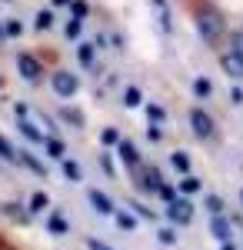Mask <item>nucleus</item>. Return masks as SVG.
Wrapping results in <instances>:
<instances>
[{"instance_id":"1","label":"nucleus","mask_w":243,"mask_h":250,"mask_svg":"<svg viewBox=\"0 0 243 250\" xmlns=\"http://www.w3.org/2000/svg\"><path fill=\"white\" fill-rule=\"evenodd\" d=\"M197 27H200L203 40H210V43H217V40L223 37V17L217 10H210V7H200L197 10Z\"/></svg>"},{"instance_id":"2","label":"nucleus","mask_w":243,"mask_h":250,"mask_svg":"<svg viewBox=\"0 0 243 250\" xmlns=\"http://www.w3.org/2000/svg\"><path fill=\"white\" fill-rule=\"evenodd\" d=\"M50 87H54L57 97H74L77 90H80V80H77V74H70V70H57V74H50Z\"/></svg>"},{"instance_id":"3","label":"nucleus","mask_w":243,"mask_h":250,"mask_svg":"<svg viewBox=\"0 0 243 250\" xmlns=\"http://www.w3.org/2000/svg\"><path fill=\"white\" fill-rule=\"evenodd\" d=\"M220 67H223V74H230L233 80H243V50L240 47H230L220 54Z\"/></svg>"},{"instance_id":"4","label":"nucleus","mask_w":243,"mask_h":250,"mask_svg":"<svg viewBox=\"0 0 243 250\" xmlns=\"http://www.w3.org/2000/svg\"><path fill=\"white\" fill-rule=\"evenodd\" d=\"M190 127H193V134L200 137V140H210V137H213V120H210V114L200 110V107L190 110Z\"/></svg>"},{"instance_id":"5","label":"nucleus","mask_w":243,"mask_h":250,"mask_svg":"<svg viewBox=\"0 0 243 250\" xmlns=\"http://www.w3.org/2000/svg\"><path fill=\"white\" fill-rule=\"evenodd\" d=\"M167 217L173 224H190L193 220V204H190L187 197L183 200H173V204H167Z\"/></svg>"},{"instance_id":"6","label":"nucleus","mask_w":243,"mask_h":250,"mask_svg":"<svg viewBox=\"0 0 243 250\" xmlns=\"http://www.w3.org/2000/svg\"><path fill=\"white\" fill-rule=\"evenodd\" d=\"M17 67H20V77L23 80H40V74H43V67H40V60L34 57V54H20L17 57Z\"/></svg>"},{"instance_id":"7","label":"nucleus","mask_w":243,"mask_h":250,"mask_svg":"<svg viewBox=\"0 0 243 250\" xmlns=\"http://www.w3.org/2000/svg\"><path fill=\"white\" fill-rule=\"evenodd\" d=\"M87 200H90V207H94L97 213H103V217H110V213H117V207H113V200L107 197L103 190H90L87 193Z\"/></svg>"},{"instance_id":"8","label":"nucleus","mask_w":243,"mask_h":250,"mask_svg":"<svg viewBox=\"0 0 243 250\" xmlns=\"http://www.w3.org/2000/svg\"><path fill=\"white\" fill-rule=\"evenodd\" d=\"M117 154H120V160H123L127 167H140V150L133 147L130 140H120V144H117Z\"/></svg>"},{"instance_id":"9","label":"nucleus","mask_w":243,"mask_h":250,"mask_svg":"<svg viewBox=\"0 0 243 250\" xmlns=\"http://www.w3.org/2000/svg\"><path fill=\"white\" fill-rule=\"evenodd\" d=\"M140 187L150 193H157L160 187H163V177H160V170L157 167H143V180H140Z\"/></svg>"},{"instance_id":"10","label":"nucleus","mask_w":243,"mask_h":250,"mask_svg":"<svg viewBox=\"0 0 243 250\" xmlns=\"http://www.w3.org/2000/svg\"><path fill=\"white\" fill-rule=\"evenodd\" d=\"M210 233H213L220 244H230V237H233V233H230V224H226L223 217H213V220H210Z\"/></svg>"},{"instance_id":"11","label":"nucleus","mask_w":243,"mask_h":250,"mask_svg":"<svg viewBox=\"0 0 243 250\" xmlns=\"http://www.w3.org/2000/svg\"><path fill=\"white\" fill-rule=\"evenodd\" d=\"M113 220H117V227L120 230H137V213H130V210H117L113 213Z\"/></svg>"},{"instance_id":"12","label":"nucleus","mask_w":243,"mask_h":250,"mask_svg":"<svg viewBox=\"0 0 243 250\" xmlns=\"http://www.w3.org/2000/svg\"><path fill=\"white\" fill-rule=\"evenodd\" d=\"M47 230L54 233V237H63V233H67V220H63L60 213H50V217H47Z\"/></svg>"},{"instance_id":"13","label":"nucleus","mask_w":243,"mask_h":250,"mask_svg":"<svg viewBox=\"0 0 243 250\" xmlns=\"http://www.w3.org/2000/svg\"><path fill=\"white\" fill-rule=\"evenodd\" d=\"M153 10H157V14H160V27H163V30H173V23H170V10H167V0H153Z\"/></svg>"},{"instance_id":"14","label":"nucleus","mask_w":243,"mask_h":250,"mask_svg":"<svg viewBox=\"0 0 243 250\" xmlns=\"http://www.w3.org/2000/svg\"><path fill=\"white\" fill-rule=\"evenodd\" d=\"M17 130H20L23 137H27L30 144H40V140H43V137H40V130L34 127V124H30V120H20V124H17Z\"/></svg>"},{"instance_id":"15","label":"nucleus","mask_w":243,"mask_h":250,"mask_svg":"<svg viewBox=\"0 0 243 250\" xmlns=\"http://www.w3.org/2000/svg\"><path fill=\"white\" fill-rule=\"evenodd\" d=\"M43 144H47V154L54 157V160H63V154H67V147H63V140H57V137H47Z\"/></svg>"},{"instance_id":"16","label":"nucleus","mask_w":243,"mask_h":250,"mask_svg":"<svg viewBox=\"0 0 243 250\" xmlns=\"http://www.w3.org/2000/svg\"><path fill=\"white\" fill-rule=\"evenodd\" d=\"M193 94L200 97V100H206V97H213V83H210L206 77H197V80H193Z\"/></svg>"},{"instance_id":"17","label":"nucleus","mask_w":243,"mask_h":250,"mask_svg":"<svg viewBox=\"0 0 243 250\" xmlns=\"http://www.w3.org/2000/svg\"><path fill=\"white\" fill-rule=\"evenodd\" d=\"M170 164L180 173H190V154H183V150H173V154H170Z\"/></svg>"},{"instance_id":"18","label":"nucleus","mask_w":243,"mask_h":250,"mask_svg":"<svg viewBox=\"0 0 243 250\" xmlns=\"http://www.w3.org/2000/svg\"><path fill=\"white\" fill-rule=\"evenodd\" d=\"M147 117H150V124H153V127H160V124L167 120V110H163L160 104H147Z\"/></svg>"},{"instance_id":"19","label":"nucleus","mask_w":243,"mask_h":250,"mask_svg":"<svg viewBox=\"0 0 243 250\" xmlns=\"http://www.w3.org/2000/svg\"><path fill=\"white\" fill-rule=\"evenodd\" d=\"M47 207H50V197H47V193H34V197H30V213H43L47 210Z\"/></svg>"},{"instance_id":"20","label":"nucleus","mask_w":243,"mask_h":250,"mask_svg":"<svg viewBox=\"0 0 243 250\" xmlns=\"http://www.w3.org/2000/svg\"><path fill=\"white\" fill-rule=\"evenodd\" d=\"M140 104H143L140 87H127V90H123V107H140Z\"/></svg>"},{"instance_id":"21","label":"nucleus","mask_w":243,"mask_h":250,"mask_svg":"<svg viewBox=\"0 0 243 250\" xmlns=\"http://www.w3.org/2000/svg\"><path fill=\"white\" fill-rule=\"evenodd\" d=\"M63 177H67V180H74V184H80V180H83L80 164H74V160H63Z\"/></svg>"},{"instance_id":"22","label":"nucleus","mask_w":243,"mask_h":250,"mask_svg":"<svg viewBox=\"0 0 243 250\" xmlns=\"http://www.w3.org/2000/svg\"><path fill=\"white\" fill-rule=\"evenodd\" d=\"M0 160H7V164H17V160H20L17 150L10 147V140H7V137H0Z\"/></svg>"},{"instance_id":"23","label":"nucleus","mask_w":243,"mask_h":250,"mask_svg":"<svg viewBox=\"0 0 243 250\" xmlns=\"http://www.w3.org/2000/svg\"><path fill=\"white\" fill-rule=\"evenodd\" d=\"M60 117H63L67 124H74V127H83V114H80V110H74V107H63V110H60Z\"/></svg>"},{"instance_id":"24","label":"nucleus","mask_w":243,"mask_h":250,"mask_svg":"<svg viewBox=\"0 0 243 250\" xmlns=\"http://www.w3.org/2000/svg\"><path fill=\"white\" fill-rule=\"evenodd\" d=\"M100 144H103V147H117V144H120V134H117L113 127H103V130H100Z\"/></svg>"},{"instance_id":"25","label":"nucleus","mask_w":243,"mask_h":250,"mask_svg":"<svg viewBox=\"0 0 243 250\" xmlns=\"http://www.w3.org/2000/svg\"><path fill=\"white\" fill-rule=\"evenodd\" d=\"M157 240L167 244V247H173V244H177V230H173V227H160V230H157Z\"/></svg>"},{"instance_id":"26","label":"nucleus","mask_w":243,"mask_h":250,"mask_svg":"<svg viewBox=\"0 0 243 250\" xmlns=\"http://www.w3.org/2000/svg\"><path fill=\"white\" fill-rule=\"evenodd\" d=\"M180 190H183V193H193V190H200V177H193V173H187V177L180 180Z\"/></svg>"},{"instance_id":"27","label":"nucleus","mask_w":243,"mask_h":250,"mask_svg":"<svg viewBox=\"0 0 243 250\" xmlns=\"http://www.w3.org/2000/svg\"><path fill=\"white\" fill-rule=\"evenodd\" d=\"M50 23H54V10H40L37 20H34V27H37V30H47Z\"/></svg>"},{"instance_id":"28","label":"nucleus","mask_w":243,"mask_h":250,"mask_svg":"<svg viewBox=\"0 0 243 250\" xmlns=\"http://www.w3.org/2000/svg\"><path fill=\"white\" fill-rule=\"evenodd\" d=\"M206 210L213 213V217H220V213H223V200H220L217 193H210V197H206Z\"/></svg>"},{"instance_id":"29","label":"nucleus","mask_w":243,"mask_h":250,"mask_svg":"<svg viewBox=\"0 0 243 250\" xmlns=\"http://www.w3.org/2000/svg\"><path fill=\"white\" fill-rule=\"evenodd\" d=\"M77 54H80V63H94V43H80Z\"/></svg>"},{"instance_id":"30","label":"nucleus","mask_w":243,"mask_h":250,"mask_svg":"<svg viewBox=\"0 0 243 250\" xmlns=\"http://www.w3.org/2000/svg\"><path fill=\"white\" fill-rule=\"evenodd\" d=\"M90 14V3L87 0H74V20H83Z\"/></svg>"},{"instance_id":"31","label":"nucleus","mask_w":243,"mask_h":250,"mask_svg":"<svg viewBox=\"0 0 243 250\" xmlns=\"http://www.w3.org/2000/svg\"><path fill=\"white\" fill-rule=\"evenodd\" d=\"M80 30H83V20H70V23H67V40H77Z\"/></svg>"},{"instance_id":"32","label":"nucleus","mask_w":243,"mask_h":250,"mask_svg":"<svg viewBox=\"0 0 243 250\" xmlns=\"http://www.w3.org/2000/svg\"><path fill=\"white\" fill-rule=\"evenodd\" d=\"M20 160H23V164H27V167H30V170H34V173H43V164H40L37 157H30V154H27V150H23V157H20Z\"/></svg>"},{"instance_id":"33","label":"nucleus","mask_w":243,"mask_h":250,"mask_svg":"<svg viewBox=\"0 0 243 250\" xmlns=\"http://www.w3.org/2000/svg\"><path fill=\"white\" fill-rule=\"evenodd\" d=\"M20 30H23V27H20V20H7V37H17Z\"/></svg>"},{"instance_id":"34","label":"nucleus","mask_w":243,"mask_h":250,"mask_svg":"<svg viewBox=\"0 0 243 250\" xmlns=\"http://www.w3.org/2000/svg\"><path fill=\"white\" fill-rule=\"evenodd\" d=\"M87 250H113V247H107V244H100L97 237H87Z\"/></svg>"},{"instance_id":"35","label":"nucleus","mask_w":243,"mask_h":250,"mask_svg":"<svg viewBox=\"0 0 243 250\" xmlns=\"http://www.w3.org/2000/svg\"><path fill=\"white\" fill-rule=\"evenodd\" d=\"M157 193H160V200H167V204H173V200H177V197H173V190H170L167 184H163V187H160Z\"/></svg>"},{"instance_id":"36","label":"nucleus","mask_w":243,"mask_h":250,"mask_svg":"<svg viewBox=\"0 0 243 250\" xmlns=\"http://www.w3.org/2000/svg\"><path fill=\"white\" fill-rule=\"evenodd\" d=\"M130 207L137 210V217H147V220L153 217V210H150V207H143V204H130Z\"/></svg>"},{"instance_id":"37","label":"nucleus","mask_w":243,"mask_h":250,"mask_svg":"<svg viewBox=\"0 0 243 250\" xmlns=\"http://www.w3.org/2000/svg\"><path fill=\"white\" fill-rule=\"evenodd\" d=\"M147 137L153 140V144H160V140H163V130H160V127H150V130H147Z\"/></svg>"},{"instance_id":"38","label":"nucleus","mask_w":243,"mask_h":250,"mask_svg":"<svg viewBox=\"0 0 243 250\" xmlns=\"http://www.w3.org/2000/svg\"><path fill=\"white\" fill-rule=\"evenodd\" d=\"M230 100H233V104H243V90H240V87L230 90Z\"/></svg>"},{"instance_id":"39","label":"nucleus","mask_w":243,"mask_h":250,"mask_svg":"<svg viewBox=\"0 0 243 250\" xmlns=\"http://www.w3.org/2000/svg\"><path fill=\"white\" fill-rule=\"evenodd\" d=\"M63 3H74V0H54V7H63Z\"/></svg>"},{"instance_id":"40","label":"nucleus","mask_w":243,"mask_h":250,"mask_svg":"<svg viewBox=\"0 0 243 250\" xmlns=\"http://www.w3.org/2000/svg\"><path fill=\"white\" fill-rule=\"evenodd\" d=\"M3 37H7V27H3V23H0V40H3Z\"/></svg>"},{"instance_id":"41","label":"nucleus","mask_w":243,"mask_h":250,"mask_svg":"<svg viewBox=\"0 0 243 250\" xmlns=\"http://www.w3.org/2000/svg\"><path fill=\"white\" fill-rule=\"evenodd\" d=\"M220 250H237V247H233V244H223V247H220Z\"/></svg>"}]
</instances>
